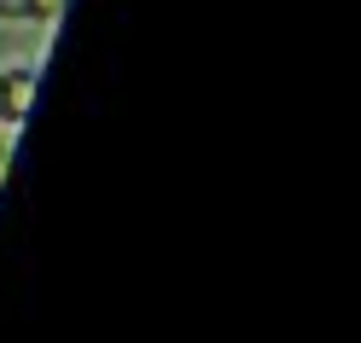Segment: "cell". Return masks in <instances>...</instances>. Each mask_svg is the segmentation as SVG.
<instances>
[{"label":"cell","instance_id":"obj_1","mask_svg":"<svg viewBox=\"0 0 361 343\" xmlns=\"http://www.w3.org/2000/svg\"><path fill=\"white\" fill-rule=\"evenodd\" d=\"M30 105H35V70H6V76H0V117L24 123Z\"/></svg>","mask_w":361,"mask_h":343},{"label":"cell","instance_id":"obj_2","mask_svg":"<svg viewBox=\"0 0 361 343\" xmlns=\"http://www.w3.org/2000/svg\"><path fill=\"white\" fill-rule=\"evenodd\" d=\"M64 0H24V18H59Z\"/></svg>","mask_w":361,"mask_h":343},{"label":"cell","instance_id":"obj_3","mask_svg":"<svg viewBox=\"0 0 361 343\" xmlns=\"http://www.w3.org/2000/svg\"><path fill=\"white\" fill-rule=\"evenodd\" d=\"M0 18H24V0H0Z\"/></svg>","mask_w":361,"mask_h":343}]
</instances>
